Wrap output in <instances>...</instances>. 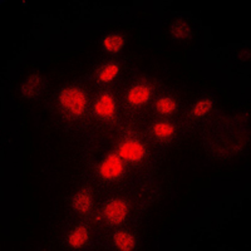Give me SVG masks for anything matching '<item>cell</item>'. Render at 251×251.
<instances>
[{
    "label": "cell",
    "mask_w": 251,
    "mask_h": 251,
    "mask_svg": "<svg viewBox=\"0 0 251 251\" xmlns=\"http://www.w3.org/2000/svg\"><path fill=\"white\" fill-rule=\"evenodd\" d=\"M58 102L64 113L68 114L69 117L77 120L86 113L87 106H88V97L83 89L78 88V87H68V88L60 91Z\"/></svg>",
    "instance_id": "1"
},
{
    "label": "cell",
    "mask_w": 251,
    "mask_h": 251,
    "mask_svg": "<svg viewBox=\"0 0 251 251\" xmlns=\"http://www.w3.org/2000/svg\"><path fill=\"white\" fill-rule=\"evenodd\" d=\"M118 156L127 163H140L145 160L147 149L145 143L137 137L126 136L118 146Z\"/></svg>",
    "instance_id": "2"
},
{
    "label": "cell",
    "mask_w": 251,
    "mask_h": 251,
    "mask_svg": "<svg viewBox=\"0 0 251 251\" xmlns=\"http://www.w3.org/2000/svg\"><path fill=\"white\" fill-rule=\"evenodd\" d=\"M125 161L118 153H111L100 162L98 167V175L106 182H114L121 180L125 175Z\"/></svg>",
    "instance_id": "3"
},
{
    "label": "cell",
    "mask_w": 251,
    "mask_h": 251,
    "mask_svg": "<svg viewBox=\"0 0 251 251\" xmlns=\"http://www.w3.org/2000/svg\"><path fill=\"white\" fill-rule=\"evenodd\" d=\"M127 215H128V206L120 199L109 200L103 207V217L107 224L112 226L122 225L127 219Z\"/></svg>",
    "instance_id": "4"
},
{
    "label": "cell",
    "mask_w": 251,
    "mask_h": 251,
    "mask_svg": "<svg viewBox=\"0 0 251 251\" xmlns=\"http://www.w3.org/2000/svg\"><path fill=\"white\" fill-rule=\"evenodd\" d=\"M117 113V104L116 100L109 92H103L100 97L97 98L93 106L94 117H97L100 121H112Z\"/></svg>",
    "instance_id": "5"
},
{
    "label": "cell",
    "mask_w": 251,
    "mask_h": 251,
    "mask_svg": "<svg viewBox=\"0 0 251 251\" xmlns=\"http://www.w3.org/2000/svg\"><path fill=\"white\" fill-rule=\"evenodd\" d=\"M153 96V88L147 83H138L126 94L127 103L132 107H143L151 100Z\"/></svg>",
    "instance_id": "6"
},
{
    "label": "cell",
    "mask_w": 251,
    "mask_h": 251,
    "mask_svg": "<svg viewBox=\"0 0 251 251\" xmlns=\"http://www.w3.org/2000/svg\"><path fill=\"white\" fill-rule=\"evenodd\" d=\"M152 133L154 138L160 142H167L171 140L175 134V127L171 122L166 120H160L152 126Z\"/></svg>",
    "instance_id": "7"
},
{
    "label": "cell",
    "mask_w": 251,
    "mask_h": 251,
    "mask_svg": "<svg viewBox=\"0 0 251 251\" xmlns=\"http://www.w3.org/2000/svg\"><path fill=\"white\" fill-rule=\"evenodd\" d=\"M44 88L43 78L40 75H34L29 77L26 82L22 87V93L25 98H35L38 97Z\"/></svg>",
    "instance_id": "8"
},
{
    "label": "cell",
    "mask_w": 251,
    "mask_h": 251,
    "mask_svg": "<svg viewBox=\"0 0 251 251\" xmlns=\"http://www.w3.org/2000/svg\"><path fill=\"white\" fill-rule=\"evenodd\" d=\"M72 206L79 214H88L93 207V199L88 191H80L72 199Z\"/></svg>",
    "instance_id": "9"
},
{
    "label": "cell",
    "mask_w": 251,
    "mask_h": 251,
    "mask_svg": "<svg viewBox=\"0 0 251 251\" xmlns=\"http://www.w3.org/2000/svg\"><path fill=\"white\" fill-rule=\"evenodd\" d=\"M89 239V231L86 226H78L73 231L69 234L68 236V244L71 248L73 249H80L88 243Z\"/></svg>",
    "instance_id": "10"
},
{
    "label": "cell",
    "mask_w": 251,
    "mask_h": 251,
    "mask_svg": "<svg viewBox=\"0 0 251 251\" xmlns=\"http://www.w3.org/2000/svg\"><path fill=\"white\" fill-rule=\"evenodd\" d=\"M120 75V64L116 62H111L100 67L97 72V80L100 83H109L114 80Z\"/></svg>",
    "instance_id": "11"
},
{
    "label": "cell",
    "mask_w": 251,
    "mask_h": 251,
    "mask_svg": "<svg viewBox=\"0 0 251 251\" xmlns=\"http://www.w3.org/2000/svg\"><path fill=\"white\" fill-rule=\"evenodd\" d=\"M102 46L107 53L116 54V53H120L123 47H125V38L121 34H117V33L108 34L103 38Z\"/></svg>",
    "instance_id": "12"
},
{
    "label": "cell",
    "mask_w": 251,
    "mask_h": 251,
    "mask_svg": "<svg viewBox=\"0 0 251 251\" xmlns=\"http://www.w3.org/2000/svg\"><path fill=\"white\" fill-rule=\"evenodd\" d=\"M113 243L114 246L118 250L129 251L136 248V240L129 232L118 231L113 235Z\"/></svg>",
    "instance_id": "13"
},
{
    "label": "cell",
    "mask_w": 251,
    "mask_h": 251,
    "mask_svg": "<svg viewBox=\"0 0 251 251\" xmlns=\"http://www.w3.org/2000/svg\"><path fill=\"white\" fill-rule=\"evenodd\" d=\"M177 102L171 97H161L154 104V109L163 116L174 114L177 111Z\"/></svg>",
    "instance_id": "14"
},
{
    "label": "cell",
    "mask_w": 251,
    "mask_h": 251,
    "mask_svg": "<svg viewBox=\"0 0 251 251\" xmlns=\"http://www.w3.org/2000/svg\"><path fill=\"white\" fill-rule=\"evenodd\" d=\"M171 34L175 39H186L191 34L190 25L182 20H177L176 23L171 26Z\"/></svg>",
    "instance_id": "15"
},
{
    "label": "cell",
    "mask_w": 251,
    "mask_h": 251,
    "mask_svg": "<svg viewBox=\"0 0 251 251\" xmlns=\"http://www.w3.org/2000/svg\"><path fill=\"white\" fill-rule=\"evenodd\" d=\"M212 108V100H201L192 107L191 116L195 118H202L203 116L210 112Z\"/></svg>",
    "instance_id": "16"
}]
</instances>
